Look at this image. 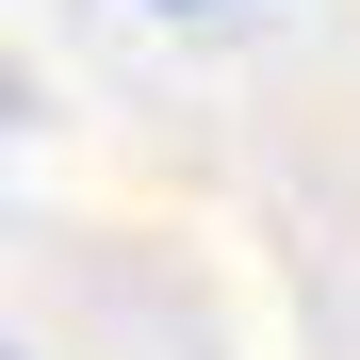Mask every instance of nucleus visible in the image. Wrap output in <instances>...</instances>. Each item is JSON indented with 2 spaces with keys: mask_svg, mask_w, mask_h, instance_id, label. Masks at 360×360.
Returning a JSON list of instances; mask_svg holds the SVG:
<instances>
[{
  "mask_svg": "<svg viewBox=\"0 0 360 360\" xmlns=\"http://www.w3.org/2000/svg\"><path fill=\"white\" fill-rule=\"evenodd\" d=\"M164 17H213V0H164Z\"/></svg>",
  "mask_w": 360,
  "mask_h": 360,
  "instance_id": "f257e3e1",
  "label": "nucleus"
}]
</instances>
